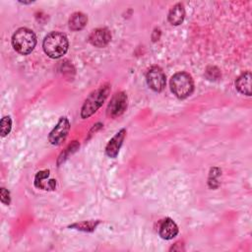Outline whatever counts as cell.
I'll return each mask as SVG.
<instances>
[{
	"label": "cell",
	"mask_w": 252,
	"mask_h": 252,
	"mask_svg": "<svg viewBox=\"0 0 252 252\" xmlns=\"http://www.w3.org/2000/svg\"><path fill=\"white\" fill-rule=\"evenodd\" d=\"M88 39L90 43L95 47H104L109 43L111 33L106 28H98L90 33Z\"/></svg>",
	"instance_id": "cell-8"
},
{
	"label": "cell",
	"mask_w": 252,
	"mask_h": 252,
	"mask_svg": "<svg viewBox=\"0 0 252 252\" xmlns=\"http://www.w3.org/2000/svg\"><path fill=\"white\" fill-rule=\"evenodd\" d=\"M88 22V17L82 13V12H76L72 14V16L69 19V28L72 31H81L85 28Z\"/></svg>",
	"instance_id": "cell-14"
},
{
	"label": "cell",
	"mask_w": 252,
	"mask_h": 252,
	"mask_svg": "<svg viewBox=\"0 0 252 252\" xmlns=\"http://www.w3.org/2000/svg\"><path fill=\"white\" fill-rule=\"evenodd\" d=\"M220 70L217 67L211 66V67L207 68L206 77L209 80H217V79L220 78Z\"/></svg>",
	"instance_id": "cell-19"
},
{
	"label": "cell",
	"mask_w": 252,
	"mask_h": 252,
	"mask_svg": "<svg viewBox=\"0 0 252 252\" xmlns=\"http://www.w3.org/2000/svg\"><path fill=\"white\" fill-rule=\"evenodd\" d=\"M0 200L3 204L10 205L11 197H10V192L7 189L1 188V190H0Z\"/></svg>",
	"instance_id": "cell-20"
},
{
	"label": "cell",
	"mask_w": 252,
	"mask_h": 252,
	"mask_svg": "<svg viewBox=\"0 0 252 252\" xmlns=\"http://www.w3.org/2000/svg\"><path fill=\"white\" fill-rule=\"evenodd\" d=\"M146 80L148 86L155 92H161L166 83L165 74L158 66H153L149 69L146 75Z\"/></svg>",
	"instance_id": "cell-5"
},
{
	"label": "cell",
	"mask_w": 252,
	"mask_h": 252,
	"mask_svg": "<svg viewBox=\"0 0 252 252\" xmlns=\"http://www.w3.org/2000/svg\"><path fill=\"white\" fill-rule=\"evenodd\" d=\"M79 147H80V144H79L77 141H74L72 144H70V145L67 147V149L64 150V151L61 153V155L59 156L57 164L59 165L61 162H63L71 154L75 153V152L79 149Z\"/></svg>",
	"instance_id": "cell-17"
},
{
	"label": "cell",
	"mask_w": 252,
	"mask_h": 252,
	"mask_svg": "<svg viewBox=\"0 0 252 252\" xmlns=\"http://www.w3.org/2000/svg\"><path fill=\"white\" fill-rule=\"evenodd\" d=\"M235 88L239 93L251 95V73L245 72L241 74L235 81Z\"/></svg>",
	"instance_id": "cell-12"
},
{
	"label": "cell",
	"mask_w": 252,
	"mask_h": 252,
	"mask_svg": "<svg viewBox=\"0 0 252 252\" xmlns=\"http://www.w3.org/2000/svg\"><path fill=\"white\" fill-rule=\"evenodd\" d=\"M70 130V123L66 117H60L56 126L52 129L49 133L48 140L50 144L54 146L60 145L62 142L65 141L68 133Z\"/></svg>",
	"instance_id": "cell-7"
},
{
	"label": "cell",
	"mask_w": 252,
	"mask_h": 252,
	"mask_svg": "<svg viewBox=\"0 0 252 252\" xmlns=\"http://www.w3.org/2000/svg\"><path fill=\"white\" fill-rule=\"evenodd\" d=\"M36 44L34 32L28 28L18 29L12 36V45L14 49L23 55L31 53Z\"/></svg>",
	"instance_id": "cell-3"
},
{
	"label": "cell",
	"mask_w": 252,
	"mask_h": 252,
	"mask_svg": "<svg viewBox=\"0 0 252 252\" xmlns=\"http://www.w3.org/2000/svg\"><path fill=\"white\" fill-rule=\"evenodd\" d=\"M177 233L178 226L170 218H165L160 221L158 227V234L162 239H172L177 235Z\"/></svg>",
	"instance_id": "cell-10"
},
{
	"label": "cell",
	"mask_w": 252,
	"mask_h": 252,
	"mask_svg": "<svg viewBox=\"0 0 252 252\" xmlns=\"http://www.w3.org/2000/svg\"><path fill=\"white\" fill-rule=\"evenodd\" d=\"M110 92L109 85H103L97 90L94 91L85 100L81 108V117L86 119L92 116L105 101Z\"/></svg>",
	"instance_id": "cell-2"
},
{
	"label": "cell",
	"mask_w": 252,
	"mask_h": 252,
	"mask_svg": "<svg viewBox=\"0 0 252 252\" xmlns=\"http://www.w3.org/2000/svg\"><path fill=\"white\" fill-rule=\"evenodd\" d=\"M99 223L98 220H85V221H81V222H76L72 225H70L69 227H75L76 229L79 230H83V231H93L94 230V228L96 227V225Z\"/></svg>",
	"instance_id": "cell-15"
},
{
	"label": "cell",
	"mask_w": 252,
	"mask_h": 252,
	"mask_svg": "<svg viewBox=\"0 0 252 252\" xmlns=\"http://www.w3.org/2000/svg\"><path fill=\"white\" fill-rule=\"evenodd\" d=\"M69 42L67 36L58 32H49L43 39L42 48L47 56L53 59L62 57L68 50Z\"/></svg>",
	"instance_id": "cell-1"
},
{
	"label": "cell",
	"mask_w": 252,
	"mask_h": 252,
	"mask_svg": "<svg viewBox=\"0 0 252 252\" xmlns=\"http://www.w3.org/2000/svg\"><path fill=\"white\" fill-rule=\"evenodd\" d=\"M125 136H126V130L121 129L109 140V142L105 147V154L107 157L111 158H115L118 156L119 150L123 144Z\"/></svg>",
	"instance_id": "cell-9"
},
{
	"label": "cell",
	"mask_w": 252,
	"mask_h": 252,
	"mask_svg": "<svg viewBox=\"0 0 252 252\" xmlns=\"http://www.w3.org/2000/svg\"><path fill=\"white\" fill-rule=\"evenodd\" d=\"M48 176H49L48 169L38 171L34 177V186L42 190H54L56 187V180L54 179L47 180Z\"/></svg>",
	"instance_id": "cell-11"
},
{
	"label": "cell",
	"mask_w": 252,
	"mask_h": 252,
	"mask_svg": "<svg viewBox=\"0 0 252 252\" xmlns=\"http://www.w3.org/2000/svg\"><path fill=\"white\" fill-rule=\"evenodd\" d=\"M169 85L173 94L180 99L188 97L194 91L193 79L186 72H178L174 74L170 79Z\"/></svg>",
	"instance_id": "cell-4"
},
{
	"label": "cell",
	"mask_w": 252,
	"mask_h": 252,
	"mask_svg": "<svg viewBox=\"0 0 252 252\" xmlns=\"http://www.w3.org/2000/svg\"><path fill=\"white\" fill-rule=\"evenodd\" d=\"M0 128H1V136L2 137H5L10 133L11 128H12V119L10 116H4L1 119Z\"/></svg>",
	"instance_id": "cell-18"
},
{
	"label": "cell",
	"mask_w": 252,
	"mask_h": 252,
	"mask_svg": "<svg viewBox=\"0 0 252 252\" xmlns=\"http://www.w3.org/2000/svg\"><path fill=\"white\" fill-rule=\"evenodd\" d=\"M127 94L124 92L116 93L107 105L106 114L111 118L120 116L127 108Z\"/></svg>",
	"instance_id": "cell-6"
},
{
	"label": "cell",
	"mask_w": 252,
	"mask_h": 252,
	"mask_svg": "<svg viewBox=\"0 0 252 252\" xmlns=\"http://www.w3.org/2000/svg\"><path fill=\"white\" fill-rule=\"evenodd\" d=\"M220 175V169L218 167H213L210 170V174H209V178H208V184L209 187L212 189H216L219 187L220 183H219V176Z\"/></svg>",
	"instance_id": "cell-16"
},
{
	"label": "cell",
	"mask_w": 252,
	"mask_h": 252,
	"mask_svg": "<svg viewBox=\"0 0 252 252\" xmlns=\"http://www.w3.org/2000/svg\"><path fill=\"white\" fill-rule=\"evenodd\" d=\"M168 22L173 26L180 25L185 18V9L183 4L177 3L175 4L168 13Z\"/></svg>",
	"instance_id": "cell-13"
}]
</instances>
